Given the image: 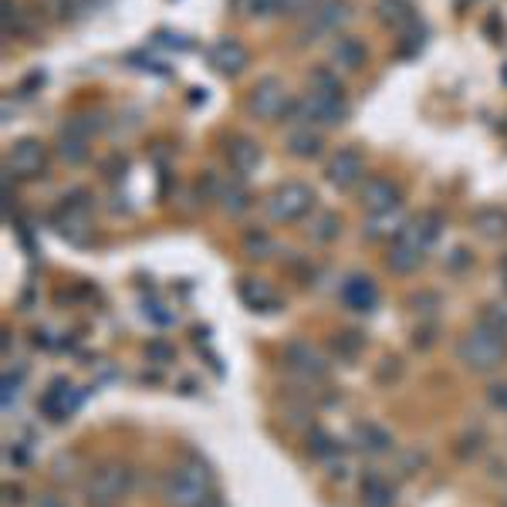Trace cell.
Segmentation results:
<instances>
[{"instance_id": "1", "label": "cell", "mask_w": 507, "mask_h": 507, "mask_svg": "<svg viewBox=\"0 0 507 507\" xmlns=\"http://www.w3.org/2000/svg\"><path fill=\"white\" fill-rule=\"evenodd\" d=\"M210 481H213L210 467L203 461H197V453H189L187 463H177L163 477L166 507H203L213 497Z\"/></svg>"}, {"instance_id": "2", "label": "cell", "mask_w": 507, "mask_h": 507, "mask_svg": "<svg viewBox=\"0 0 507 507\" xmlns=\"http://www.w3.org/2000/svg\"><path fill=\"white\" fill-rule=\"evenodd\" d=\"M457 359L473 372H497L507 362V339L477 325L457 342Z\"/></svg>"}, {"instance_id": "3", "label": "cell", "mask_w": 507, "mask_h": 507, "mask_svg": "<svg viewBox=\"0 0 507 507\" xmlns=\"http://www.w3.org/2000/svg\"><path fill=\"white\" fill-rule=\"evenodd\" d=\"M132 491V471L126 463H102L88 473L85 497L92 507H116Z\"/></svg>"}, {"instance_id": "4", "label": "cell", "mask_w": 507, "mask_h": 507, "mask_svg": "<svg viewBox=\"0 0 507 507\" xmlns=\"http://www.w3.org/2000/svg\"><path fill=\"white\" fill-rule=\"evenodd\" d=\"M311 210H315V193H311V187L298 183V179L281 183L268 197V217L278 220V224H295V220L308 217Z\"/></svg>"}, {"instance_id": "5", "label": "cell", "mask_w": 507, "mask_h": 507, "mask_svg": "<svg viewBox=\"0 0 507 507\" xmlns=\"http://www.w3.org/2000/svg\"><path fill=\"white\" fill-rule=\"evenodd\" d=\"M281 359H284V366L291 369V372H298L301 379H308V382H321V379L329 376L325 355H321L311 342H301V339L288 342L284 345Z\"/></svg>"}, {"instance_id": "6", "label": "cell", "mask_w": 507, "mask_h": 507, "mask_svg": "<svg viewBox=\"0 0 507 507\" xmlns=\"http://www.w3.org/2000/svg\"><path fill=\"white\" fill-rule=\"evenodd\" d=\"M288 102H291V98H288V88H284V82L281 78H274V75L260 78L248 95L250 116H258V118H281Z\"/></svg>"}, {"instance_id": "7", "label": "cell", "mask_w": 507, "mask_h": 507, "mask_svg": "<svg viewBox=\"0 0 507 507\" xmlns=\"http://www.w3.org/2000/svg\"><path fill=\"white\" fill-rule=\"evenodd\" d=\"M352 21V4L349 0H319L311 14H308V27L305 35H311V41L325 31H339L342 24Z\"/></svg>"}, {"instance_id": "8", "label": "cell", "mask_w": 507, "mask_h": 507, "mask_svg": "<svg viewBox=\"0 0 507 507\" xmlns=\"http://www.w3.org/2000/svg\"><path fill=\"white\" fill-rule=\"evenodd\" d=\"M325 177H329L331 187L352 189L362 183V177H366V159L355 153V149H339V153L329 159V166H325Z\"/></svg>"}, {"instance_id": "9", "label": "cell", "mask_w": 507, "mask_h": 507, "mask_svg": "<svg viewBox=\"0 0 507 507\" xmlns=\"http://www.w3.org/2000/svg\"><path fill=\"white\" fill-rule=\"evenodd\" d=\"M305 106V118L321 122V126H342L349 118V106H345V95H325V92H308L301 98Z\"/></svg>"}, {"instance_id": "10", "label": "cell", "mask_w": 507, "mask_h": 507, "mask_svg": "<svg viewBox=\"0 0 507 507\" xmlns=\"http://www.w3.org/2000/svg\"><path fill=\"white\" fill-rule=\"evenodd\" d=\"M78 406V400H75V386H71L68 379H51V386H47L45 392H41V400H37V410L51 420V423H61V420H68L71 410Z\"/></svg>"}, {"instance_id": "11", "label": "cell", "mask_w": 507, "mask_h": 507, "mask_svg": "<svg viewBox=\"0 0 507 507\" xmlns=\"http://www.w3.org/2000/svg\"><path fill=\"white\" fill-rule=\"evenodd\" d=\"M45 146L37 139H17L14 142V149L7 153V169H11L14 177H41L45 173Z\"/></svg>"}, {"instance_id": "12", "label": "cell", "mask_w": 507, "mask_h": 507, "mask_svg": "<svg viewBox=\"0 0 507 507\" xmlns=\"http://www.w3.org/2000/svg\"><path fill=\"white\" fill-rule=\"evenodd\" d=\"M339 298H342L345 308L369 315V311H376V305H379V288L372 284V278H366V274H349L342 281V288H339Z\"/></svg>"}, {"instance_id": "13", "label": "cell", "mask_w": 507, "mask_h": 507, "mask_svg": "<svg viewBox=\"0 0 507 507\" xmlns=\"http://www.w3.org/2000/svg\"><path fill=\"white\" fill-rule=\"evenodd\" d=\"M420 264H423V248L402 230V234L392 240L390 254H386V268H390L392 274H413Z\"/></svg>"}, {"instance_id": "14", "label": "cell", "mask_w": 507, "mask_h": 507, "mask_svg": "<svg viewBox=\"0 0 507 507\" xmlns=\"http://www.w3.org/2000/svg\"><path fill=\"white\" fill-rule=\"evenodd\" d=\"M362 207H366L372 217L376 213H390L400 207V187L392 183V179H366V187H362Z\"/></svg>"}, {"instance_id": "15", "label": "cell", "mask_w": 507, "mask_h": 507, "mask_svg": "<svg viewBox=\"0 0 507 507\" xmlns=\"http://www.w3.org/2000/svg\"><path fill=\"white\" fill-rule=\"evenodd\" d=\"M248 47L234 41V37H220L217 45L210 47V65L220 75H240V71L248 68Z\"/></svg>"}, {"instance_id": "16", "label": "cell", "mask_w": 507, "mask_h": 507, "mask_svg": "<svg viewBox=\"0 0 507 507\" xmlns=\"http://www.w3.org/2000/svg\"><path fill=\"white\" fill-rule=\"evenodd\" d=\"M227 163L234 169L237 177H250L254 169L260 166V146L248 136H234V139H227Z\"/></svg>"}, {"instance_id": "17", "label": "cell", "mask_w": 507, "mask_h": 507, "mask_svg": "<svg viewBox=\"0 0 507 507\" xmlns=\"http://www.w3.org/2000/svg\"><path fill=\"white\" fill-rule=\"evenodd\" d=\"M237 295H240V301H244L250 311H278V308H281V298L274 295L264 281H254V278H240Z\"/></svg>"}, {"instance_id": "18", "label": "cell", "mask_w": 507, "mask_h": 507, "mask_svg": "<svg viewBox=\"0 0 507 507\" xmlns=\"http://www.w3.org/2000/svg\"><path fill=\"white\" fill-rule=\"evenodd\" d=\"M331 61H335V68L342 71H359L366 65V45L359 37H339L331 45Z\"/></svg>"}, {"instance_id": "19", "label": "cell", "mask_w": 507, "mask_h": 507, "mask_svg": "<svg viewBox=\"0 0 507 507\" xmlns=\"http://www.w3.org/2000/svg\"><path fill=\"white\" fill-rule=\"evenodd\" d=\"M402 230H406V234L413 237L416 244L426 250L440 237V230H443V213H440V210H426V213H420L416 220H410V224L402 227Z\"/></svg>"}, {"instance_id": "20", "label": "cell", "mask_w": 507, "mask_h": 507, "mask_svg": "<svg viewBox=\"0 0 507 507\" xmlns=\"http://www.w3.org/2000/svg\"><path fill=\"white\" fill-rule=\"evenodd\" d=\"M376 11H379V21L386 24V27H392V31H406L416 21L410 0H379Z\"/></svg>"}, {"instance_id": "21", "label": "cell", "mask_w": 507, "mask_h": 507, "mask_svg": "<svg viewBox=\"0 0 507 507\" xmlns=\"http://www.w3.org/2000/svg\"><path fill=\"white\" fill-rule=\"evenodd\" d=\"M473 230L487 237V240L507 237V210H501V207H481V210L473 213Z\"/></svg>"}, {"instance_id": "22", "label": "cell", "mask_w": 507, "mask_h": 507, "mask_svg": "<svg viewBox=\"0 0 507 507\" xmlns=\"http://www.w3.org/2000/svg\"><path fill=\"white\" fill-rule=\"evenodd\" d=\"M217 200H220L224 213H230V217H240V213L250 210V193L240 179H227V183H220V187H217Z\"/></svg>"}, {"instance_id": "23", "label": "cell", "mask_w": 507, "mask_h": 507, "mask_svg": "<svg viewBox=\"0 0 507 507\" xmlns=\"http://www.w3.org/2000/svg\"><path fill=\"white\" fill-rule=\"evenodd\" d=\"M362 501L369 507H392L396 504V491L390 487V481L382 477V473H366L362 477Z\"/></svg>"}, {"instance_id": "24", "label": "cell", "mask_w": 507, "mask_h": 507, "mask_svg": "<svg viewBox=\"0 0 507 507\" xmlns=\"http://www.w3.org/2000/svg\"><path fill=\"white\" fill-rule=\"evenodd\" d=\"M355 440L366 453H390L392 450V437L390 430H382L379 423H355Z\"/></svg>"}, {"instance_id": "25", "label": "cell", "mask_w": 507, "mask_h": 507, "mask_svg": "<svg viewBox=\"0 0 507 507\" xmlns=\"http://www.w3.org/2000/svg\"><path fill=\"white\" fill-rule=\"evenodd\" d=\"M288 153L298 159H315L321 153V136L311 129H295L288 136Z\"/></svg>"}, {"instance_id": "26", "label": "cell", "mask_w": 507, "mask_h": 507, "mask_svg": "<svg viewBox=\"0 0 507 507\" xmlns=\"http://www.w3.org/2000/svg\"><path fill=\"white\" fill-rule=\"evenodd\" d=\"M402 220H400V213L396 210H390V213H376V217H372V220H369V227H366V237L369 240H382V237H392V240H396V237L402 234Z\"/></svg>"}, {"instance_id": "27", "label": "cell", "mask_w": 507, "mask_h": 507, "mask_svg": "<svg viewBox=\"0 0 507 507\" xmlns=\"http://www.w3.org/2000/svg\"><path fill=\"white\" fill-rule=\"evenodd\" d=\"M366 349V339L359 335V331H339L335 339H331V352L339 355L342 362H355L359 355Z\"/></svg>"}, {"instance_id": "28", "label": "cell", "mask_w": 507, "mask_h": 507, "mask_svg": "<svg viewBox=\"0 0 507 507\" xmlns=\"http://www.w3.org/2000/svg\"><path fill=\"white\" fill-rule=\"evenodd\" d=\"M58 156L68 166H82L85 159H88V139H82V136H71V132H61Z\"/></svg>"}, {"instance_id": "29", "label": "cell", "mask_w": 507, "mask_h": 507, "mask_svg": "<svg viewBox=\"0 0 507 507\" xmlns=\"http://www.w3.org/2000/svg\"><path fill=\"white\" fill-rule=\"evenodd\" d=\"M308 234H311V240H319V244H331L335 237L342 234V220L335 213H319L311 220V227H308Z\"/></svg>"}, {"instance_id": "30", "label": "cell", "mask_w": 507, "mask_h": 507, "mask_svg": "<svg viewBox=\"0 0 507 507\" xmlns=\"http://www.w3.org/2000/svg\"><path fill=\"white\" fill-rule=\"evenodd\" d=\"M240 244H244V254H248L250 260H268L274 250H278V248H274V240L264 234V230H248Z\"/></svg>"}, {"instance_id": "31", "label": "cell", "mask_w": 507, "mask_h": 507, "mask_svg": "<svg viewBox=\"0 0 507 507\" xmlns=\"http://www.w3.org/2000/svg\"><path fill=\"white\" fill-rule=\"evenodd\" d=\"M106 129V118L102 116H92V112H82V116H71L68 126H65V132H71V136H82V139H92L95 132Z\"/></svg>"}, {"instance_id": "32", "label": "cell", "mask_w": 507, "mask_h": 507, "mask_svg": "<svg viewBox=\"0 0 507 507\" xmlns=\"http://www.w3.org/2000/svg\"><path fill=\"white\" fill-rule=\"evenodd\" d=\"M308 453H311V457H319V461H329V457H335V453H339V443H335V440H331L325 430H319V426H315V430L308 433Z\"/></svg>"}, {"instance_id": "33", "label": "cell", "mask_w": 507, "mask_h": 507, "mask_svg": "<svg viewBox=\"0 0 507 507\" xmlns=\"http://www.w3.org/2000/svg\"><path fill=\"white\" fill-rule=\"evenodd\" d=\"M481 329L494 331V335H504L507 339V308L504 305H484L481 311V321H477Z\"/></svg>"}, {"instance_id": "34", "label": "cell", "mask_w": 507, "mask_h": 507, "mask_svg": "<svg viewBox=\"0 0 507 507\" xmlns=\"http://www.w3.org/2000/svg\"><path fill=\"white\" fill-rule=\"evenodd\" d=\"M311 92L342 95V78H339V71H331V68H315V71H311Z\"/></svg>"}, {"instance_id": "35", "label": "cell", "mask_w": 507, "mask_h": 507, "mask_svg": "<svg viewBox=\"0 0 507 507\" xmlns=\"http://www.w3.org/2000/svg\"><path fill=\"white\" fill-rule=\"evenodd\" d=\"M41 11L55 21H68L75 14H82V7H78V0H41Z\"/></svg>"}, {"instance_id": "36", "label": "cell", "mask_w": 507, "mask_h": 507, "mask_svg": "<svg viewBox=\"0 0 507 507\" xmlns=\"http://www.w3.org/2000/svg\"><path fill=\"white\" fill-rule=\"evenodd\" d=\"M237 4H240V11L258 17V21H268L278 14V0H237Z\"/></svg>"}, {"instance_id": "37", "label": "cell", "mask_w": 507, "mask_h": 507, "mask_svg": "<svg viewBox=\"0 0 507 507\" xmlns=\"http://www.w3.org/2000/svg\"><path fill=\"white\" fill-rule=\"evenodd\" d=\"M481 447H484V433L477 430V433H467V437L457 440V447H453V453H457L461 461H473V457L481 453Z\"/></svg>"}, {"instance_id": "38", "label": "cell", "mask_w": 507, "mask_h": 507, "mask_svg": "<svg viewBox=\"0 0 507 507\" xmlns=\"http://www.w3.org/2000/svg\"><path fill=\"white\" fill-rule=\"evenodd\" d=\"M146 359L156 362V366H166V362H173V359H177V349H173L169 342H163V339H156V342L146 345Z\"/></svg>"}, {"instance_id": "39", "label": "cell", "mask_w": 507, "mask_h": 507, "mask_svg": "<svg viewBox=\"0 0 507 507\" xmlns=\"http://www.w3.org/2000/svg\"><path fill=\"white\" fill-rule=\"evenodd\" d=\"M410 305H413L416 315L430 319V315H433V311L440 308V295H437V291H420V295L410 298Z\"/></svg>"}, {"instance_id": "40", "label": "cell", "mask_w": 507, "mask_h": 507, "mask_svg": "<svg viewBox=\"0 0 507 507\" xmlns=\"http://www.w3.org/2000/svg\"><path fill=\"white\" fill-rule=\"evenodd\" d=\"M443 264H447V271L450 274H463L467 271V268H471L473 264V254L467 248H453L447 254V260H443Z\"/></svg>"}, {"instance_id": "41", "label": "cell", "mask_w": 507, "mask_h": 507, "mask_svg": "<svg viewBox=\"0 0 507 507\" xmlns=\"http://www.w3.org/2000/svg\"><path fill=\"white\" fill-rule=\"evenodd\" d=\"M51 467H55V477H58V481H71V477L78 473L75 471V467H78V457H75V453H58Z\"/></svg>"}, {"instance_id": "42", "label": "cell", "mask_w": 507, "mask_h": 507, "mask_svg": "<svg viewBox=\"0 0 507 507\" xmlns=\"http://www.w3.org/2000/svg\"><path fill=\"white\" fill-rule=\"evenodd\" d=\"M433 342H437V325H433V321H426V325H420V329L413 331V349H420V352L433 349Z\"/></svg>"}, {"instance_id": "43", "label": "cell", "mask_w": 507, "mask_h": 507, "mask_svg": "<svg viewBox=\"0 0 507 507\" xmlns=\"http://www.w3.org/2000/svg\"><path fill=\"white\" fill-rule=\"evenodd\" d=\"M487 402H491V410H497V413H507V382H494L487 390Z\"/></svg>"}, {"instance_id": "44", "label": "cell", "mask_w": 507, "mask_h": 507, "mask_svg": "<svg viewBox=\"0 0 507 507\" xmlns=\"http://www.w3.org/2000/svg\"><path fill=\"white\" fill-rule=\"evenodd\" d=\"M311 0H278V14H291V17H301V14H311Z\"/></svg>"}, {"instance_id": "45", "label": "cell", "mask_w": 507, "mask_h": 507, "mask_svg": "<svg viewBox=\"0 0 507 507\" xmlns=\"http://www.w3.org/2000/svg\"><path fill=\"white\" fill-rule=\"evenodd\" d=\"M402 372L400 359H382V369H379V382H390V376L396 379Z\"/></svg>"}, {"instance_id": "46", "label": "cell", "mask_w": 507, "mask_h": 507, "mask_svg": "<svg viewBox=\"0 0 507 507\" xmlns=\"http://www.w3.org/2000/svg\"><path fill=\"white\" fill-rule=\"evenodd\" d=\"M487 31H491V41H504V24L497 21V14H491V17H487Z\"/></svg>"}, {"instance_id": "47", "label": "cell", "mask_w": 507, "mask_h": 507, "mask_svg": "<svg viewBox=\"0 0 507 507\" xmlns=\"http://www.w3.org/2000/svg\"><path fill=\"white\" fill-rule=\"evenodd\" d=\"M4 494H7V504H14V507H21V504H24V491H21V487H11V484H7V487H4Z\"/></svg>"}, {"instance_id": "48", "label": "cell", "mask_w": 507, "mask_h": 507, "mask_svg": "<svg viewBox=\"0 0 507 507\" xmlns=\"http://www.w3.org/2000/svg\"><path fill=\"white\" fill-rule=\"evenodd\" d=\"M37 507H68L58 494H41L37 497Z\"/></svg>"}, {"instance_id": "49", "label": "cell", "mask_w": 507, "mask_h": 507, "mask_svg": "<svg viewBox=\"0 0 507 507\" xmlns=\"http://www.w3.org/2000/svg\"><path fill=\"white\" fill-rule=\"evenodd\" d=\"M501 278H504V284H507V254L501 258Z\"/></svg>"}, {"instance_id": "50", "label": "cell", "mask_w": 507, "mask_h": 507, "mask_svg": "<svg viewBox=\"0 0 507 507\" xmlns=\"http://www.w3.org/2000/svg\"><path fill=\"white\" fill-rule=\"evenodd\" d=\"M203 507H224V504H220L217 497H210V501H207V504H203Z\"/></svg>"}]
</instances>
